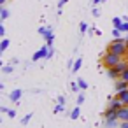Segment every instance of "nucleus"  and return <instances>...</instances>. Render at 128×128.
<instances>
[{
    "label": "nucleus",
    "instance_id": "obj_1",
    "mask_svg": "<svg viewBox=\"0 0 128 128\" xmlns=\"http://www.w3.org/2000/svg\"><path fill=\"white\" fill-rule=\"evenodd\" d=\"M107 51H110V53H116V54H119V56H124V54L128 53V46H126L124 39H114V40L109 44Z\"/></svg>",
    "mask_w": 128,
    "mask_h": 128
},
{
    "label": "nucleus",
    "instance_id": "obj_2",
    "mask_svg": "<svg viewBox=\"0 0 128 128\" xmlns=\"http://www.w3.org/2000/svg\"><path fill=\"white\" fill-rule=\"evenodd\" d=\"M121 60H123V56H119V54H116V53L107 51V53L104 54V58H102V63H104L107 68H110V67H116Z\"/></svg>",
    "mask_w": 128,
    "mask_h": 128
},
{
    "label": "nucleus",
    "instance_id": "obj_3",
    "mask_svg": "<svg viewBox=\"0 0 128 128\" xmlns=\"http://www.w3.org/2000/svg\"><path fill=\"white\" fill-rule=\"evenodd\" d=\"M48 54H49V46L46 44V46H42V48L32 56V60H34V62H39V60H42V58H48Z\"/></svg>",
    "mask_w": 128,
    "mask_h": 128
},
{
    "label": "nucleus",
    "instance_id": "obj_4",
    "mask_svg": "<svg viewBox=\"0 0 128 128\" xmlns=\"http://www.w3.org/2000/svg\"><path fill=\"white\" fill-rule=\"evenodd\" d=\"M114 90H116V93L124 91V90H128V82H126V81H123V79L119 77L118 81H114Z\"/></svg>",
    "mask_w": 128,
    "mask_h": 128
},
{
    "label": "nucleus",
    "instance_id": "obj_5",
    "mask_svg": "<svg viewBox=\"0 0 128 128\" xmlns=\"http://www.w3.org/2000/svg\"><path fill=\"white\" fill-rule=\"evenodd\" d=\"M104 119H119V118H118V110L107 107V110L104 112Z\"/></svg>",
    "mask_w": 128,
    "mask_h": 128
},
{
    "label": "nucleus",
    "instance_id": "obj_6",
    "mask_svg": "<svg viewBox=\"0 0 128 128\" xmlns=\"http://www.w3.org/2000/svg\"><path fill=\"white\" fill-rule=\"evenodd\" d=\"M118 118H119L121 123H123V121H128V105H123V107L118 110Z\"/></svg>",
    "mask_w": 128,
    "mask_h": 128
},
{
    "label": "nucleus",
    "instance_id": "obj_7",
    "mask_svg": "<svg viewBox=\"0 0 128 128\" xmlns=\"http://www.w3.org/2000/svg\"><path fill=\"white\" fill-rule=\"evenodd\" d=\"M109 107H110V109L119 110V109L123 107V104H121V100H119L118 96H114V98H110V100H109Z\"/></svg>",
    "mask_w": 128,
    "mask_h": 128
},
{
    "label": "nucleus",
    "instance_id": "obj_8",
    "mask_svg": "<svg viewBox=\"0 0 128 128\" xmlns=\"http://www.w3.org/2000/svg\"><path fill=\"white\" fill-rule=\"evenodd\" d=\"M107 76H109L110 79H114V81H118V79L121 77V74L116 70V67H110V68H107Z\"/></svg>",
    "mask_w": 128,
    "mask_h": 128
},
{
    "label": "nucleus",
    "instance_id": "obj_9",
    "mask_svg": "<svg viewBox=\"0 0 128 128\" xmlns=\"http://www.w3.org/2000/svg\"><path fill=\"white\" fill-rule=\"evenodd\" d=\"M116 96L121 100V104L123 105H128V90H124V91H119V93H116Z\"/></svg>",
    "mask_w": 128,
    "mask_h": 128
},
{
    "label": "nucleus",
    "instance_id": "obj_10",
    "mask_svg": "<svg viewBox=\"0 0 128 128\" xmlns=\"http://www.w3.org/2000/svg\"><path fill=\"white\" fill-rule=\"evenodd\" d=\"M126 68H128V62H126V60H121V62H119V63L116 65V70H118L119 74H123V72H124Z\"/></svg>",
    "mask_w": 128,
    "mask_h": 128
},
{
    "label": "nucleus",
    "instance_id": "obj_11",
    "mask_svg": "<svg viewBox=\"0 0 128 128\" xmlns=\"http://www.w3.org/2000/svg\"><path fill=\"white\" fill-rule=\"evenodd\" d=\"M11 100L12 102H20V98H21V90H14V91H11Z\"/></svg>",
    "mask_w": 128,
    "mask_h": 128
},
{
    "label": "nucleus",
    "instance_id": "obj_12",
    "mask_svg": "<svg viewBox=\"0 0 128 128\" xmlns=\"http://www.w3.org/2000/svg\"><path fill=\"white\" fill-rule=\"evenodd\" d=\"M79 116H81V110H79V107L72 109V112H70V119H79Z\"/></svg>",
    "mask_w": 128,
    "mask_h": 128
},
{
    "label": "nucleus",
    "instance_id": "obj_13",
    "mask_svg": "<svg viewBox=\"0 0 128 128\" xmlns=\"http://www.w3.org/2000/svg\"><path fill=\"white\" fill-rule=\"evenodd\" d=\"M104 121H105V126L107 128H114L118 124V119H104Z\"/></svg>",
    "mask_w": 128,
    "mask_h": 128
},
{
    "label": "nucleus",
    "instance_id": "obj_14",
    "mask_svg": "<svg viewBox=\"0 0 128 128\" xmlns=\"http://www.w3.org/2000/svg\"><path fill=\"white\" fill-rule=\"evenodd\" d=\"M7 48H9V40L7 39H2V42H0V53H4Z\"/></svg>",
    "mask_w": 128,
    "mask_h": 128
},
{
    "label": "nucleus",
    "instance_id": "obj_15",
    "mask_svg": "<svg viewBox=\"0 0 128 128\" xmlns=\"http://www.w3.org/2000/svg\"><path fill=\"white\" fill-rule=\"evenodd\" d=\"M81 65H82V60H81V58H77V60L74 62V67H72V70H74V72H77V70L81 68Z\"/></svg>",
    "mask_w": 128,
    "mask_h": 128
},
{
    "label": "nucleus",
    "instance_id": "obj_16",
    "mask_svg": "<svg viewBox=\"0 0 128 128\" xmlns=\"http://www.w3.org/2000/svg\"><path fill=\"white\" fill-rule=\"evenodd\" d=\"M44 37H46L48 44H53V40H54V34H53L51 30H49V32H48V35H44Z\"/></svg>",
    "mask_w": 128,
    "mask_h": 128
},
{
    "label": "nucleus",
    "instance_id": "obj_17",
    "mask_svg": "<svg viewBox=\"0 0 128 128\" xmlns=\"http://www.w3.org/2000/svg\"><path fill=\"white\" fill-rule=\"evenodd\" d=\"M112 23H114V28H119L123 25V20L121 18H112Z\"/></svg>",
    "mask_w": 128,
    "mask_h": 128
},
{
    "label": "nucleus",
    "instance_id": "obj_18",
    "mask_svg": "<svg viewBox=\"0 0 128 128\" xmlns=\"http://www.w3.org/2000/svg\"><path fill=\"white\" fill-rule=\"evenodd\" d=\"M0 16H2V20H7L9 18V11L6 7H2V11H0Z\"/></svg>",
    "mask_w": 128,
    "mask_h": 128
},
{
    "label": "nucleus",
    "instance_id": "obj_19",
    "mask_svg": "<svg viewBox=\"0 0 128 128\" xmlns=\"http://www.w3.org/2000/svg\"><path fill=\"white\" fill-rule=\"evenodd\" d=\"M79 30H81V34H86V32H88V25L82 21V23L79 25Z\"/></svg>",
    "mask_w": 128,
    "mask_h": 128
},
{
    "label": "nucleus",
    "instance_id": "obj_20",
    "mask_svg": "<svg viewBox=\"0 0 128 128\" xmlns=\"http://www.w3.org/2000/svg\"><path fill=\"white\" fill-rule=\"evenodd\" d=\"M77 82H79V88H81V90H86V88H88V82H86L84 79H79Z\"/></svg>",
    "mask_w": 128,
    "mask_h": 128
},
{
    "label": "nucleus",
    "instance_id": "obj_21",
    "mask_svg": "<svg viewBox=\"0 0 128 128\" xmlns=\"http://www.w3.org/2000/svg\"><path fill=\"white\" fill-rule=\"evenodd\" d=\"M119 35H121V30H119V28H114V30H112V37H114V39H119Z\"/></svg>",
    "mask_w": 128,
    "mask_h": 128
},
{
    "label": "nucleus",
    "instance_id": "obj_22",
    "mask_svg": "<svg viewBox=\"0 0 128 128\" xmlns=\"http://www.w3.org/2000/svg\"><path fill=\"white\" fill-rule=\"evenodd\" d=\"M30 119H32V114H26V116L21 119V124H28V121H30Z\"/></svg>",
    "mask_w": 128,
    "mask_h": 128
},
{
    "label": "nucleus",
    "instance_id": "obj_23",
    "mask_svg": "<svg viewBox=\"0 0 128 128\" xmlns=\"http://www.w3.org/2000/svg\"><path fill=\"white\" fill-rule=\"evenodd\" d=\"M48 32H49V28H46V26H40L39 28V34L40 35H48Z\"/></svg>",
    "mask_w": 128,
    "mask_h": 128
},
{
    "label": "nucleus",
    "instance_id": "obj_24",
    "mask_svg": "<svg viewBox=\"0 0 128 128\" xmlns=\"http://www.w3.org/2000/svg\"><path fill=\"white\" fill-rule=\"evenodd\" d=\"M70 90H72V91H79V90H81V88H79V82H72V84H70Z\"/></svg>",
    "mask_w": 128,
    "mask_h": 128
},
{
    "label": "nucleus",
    "instance_id": "obj_25",
    "mask_svg": "<svg viewBox=\"0 0 128 128\" xmlns=\"http://www.w3.org/2000/svg\"><path fill=\"white\" fill-rule=\"evenodd\" d=\"M82 104H84V95L79 93V96H77V105H82Z\"/></svg>",
    "mask_w": 128,
    "mask_h": 128
},
{
    "label": "nucleus",
    "instance_id": "obj_26",
    "mask_svg": "<svg viewBox=\"0 0 128 128\" xmlns=\"http://www.w3.org/2000/svg\"><path fill=\"white\" fill-rule=\"evenodd\" d=\"M119 30L121 32H128V21H123V25L119 26Z\"/></svg>",
    "mask_w": 128,
    "mask_h": 128
},
{
    "label": "nucleus",
    "instance_id": "obj_27",
    "mask_svg": "<svg viewBox=\"0 0 128 128\" xmlns=\"http://www.w3.org/2000/svg\"><path fill=\"white\" fill-rule=\"evenodd\" d=\"M62 110H63V105H62V104H58V105L54 107V114H58V112H62Z\"/></svg>",
    "mask_w": 128,
    "mask_h": 128
},
{
    "label": "nucleus",
    "instance_id": "obj_28",
    "mask_svg": "<svg viewBox=\"0 0 128 128\" xmlns=\"http://www.w3.org/2000/svg\"><path fill=\"white\" fill-rule=\"evenodd\" d=\"M121 79H123V81H126V82H128V68H126V70H124V72H123V74H121Z\"/></svg>",
    "mask_w": 128,
    "mask_h": 128
},
{
    "label": "nucleus",
    "instance_id": "obj_29",
    "mask_svg": "<svg viewBox=\"0 0 128 128\" xmlns=\"http://www.w3.org/2000/svg\"><path fill=\"white\" fill-rule=\"evenodd\" d=\"M4 72H6V74L12 72V67H11V65H4Z\"/></svg>",
    "mask_w": 128,
    "mask_h": 128
},
{
    "label": "nucleus",
    "instance_id": "obj_30",
    "mask_svg": "<svg viewBox=\"0 0 128 128\" xmlns=\"http://www.w3.org/2000/svg\"><path fill=\"white\" fill-rule=\"evenodd\" d=\"M0 35H2V37L6 35V28H4V25H0Z\"/></svg>",
    "mask_w": 128,
    "mask_h": 128
},
{
    "label": "nucleus",
    "instance_id": "obj_31",
    "mask_svg": "<svg viewBox=\"0 0 128 128\" xmlns=\"http://www.w3.org/2000/svg\"><path fill=\"white\" fill-rule=\"evenodd\" d=\"M58 104H62V105H63V104H65V98H63V96H58Z\"/></svg>",
    "mask_w": 128,
    "mask_h": 128
},
{
    "label": "nucleus",
    "instance_id": "obj_32",
    "mask_svg": "<svg viewBox=\"0 0 128 128\" xmlns=\"http://www.w3.org/2000/svg\"><path fill=\"white\" fill-rule=\"evenodd\" d=\"M63 4H67V0H60V4H58V7L62 9V7H63Z\"/></svg>",
    "mask_w": 128,
    "mask_h": 128
},
{
    "label": "nucleus",
    "instance_id": "obj_33",
    "mask_svg": "<svg viewBox=\"0 0 128 128\" xmlns=\"http://www.w3.org/2000/svg\"><path fill=\"white\" fill-rule=\"evenodd\" d=\"M98 14H100V12H98V9H96V7H93V16H98Z\"/></svg>",
    "mask_w": 128,
    "mask_h": 128
},
{
    "label": "nucleus",
    "instance_id": "obj_34",
    "mask_svg": "<svg viewBox=\"0 0 128 128\" xmlns=\"http://www.w3.org/2000/svg\"><path fill=\"white\" fill-rule=\"evenodd\" d=\"M7 114H9V116H11V118H14V116H16V110H9V112H7Z\"/></svg>",
    "mask_w": 128,
    "mask_h": 128
},
{
    "label": "nucleus",
    "instance_id": "obj_35",
    "mask_svg": "<svg viewBox=\"0 0 128 128\" xmlns=\"http://www.w3.org/2000/svg\"><path fill=\"white\" fill-rule=\"evenodd\" d=\"M100 2H105V0H93V6H98Z\"/></svg>",
    "mask_w": 128,
    "mask_h": 128
},
{
    "label": "nucleus",
    "instance_id": "obj_36",
    "mask_svg": "<svg viewBox=\"0 0 128 128\" xmlns=\"http://www.w3.org/2000/svg\"><path fill=\"white\" fill-rule=\"evenodd\" d=\"M121 128H128V121H123L121 123Z\"/></svg>",
    "mask_w": 128,
    "mask_h": 128
},
{
    "label": "nucleus",
    "instance_id": "obj_37",
    "mask_svg": "<svg viewBox=\"0 0 128 128\" xmlns=\"http://www.w3.org/2000/svg\"><path fill=\"white\" fill-rule=\"evenodd\" d=\"M124 42H126V46H128V35H126V39H124Z\"/></svg>",
    "mask_w": 128,
    "mask_h": 128
},
{
    "label": "nucleus",
    "instance_id": "obj_38",
    "mask_svg": "<svg viewBox=\"0 0 128 128\" xmlns=\"http://www.w3.org/2000/svg\"><path fill=\"white\" fill-rule=\"evenodd\" d=\"M6 2H7V0H0V4H6Z\"/></svg>",
    "mask_w": 128,
    "mask_h": 128
}]
</instances>
